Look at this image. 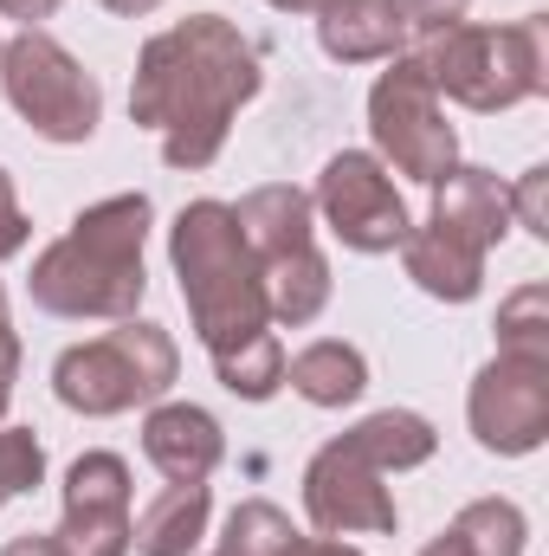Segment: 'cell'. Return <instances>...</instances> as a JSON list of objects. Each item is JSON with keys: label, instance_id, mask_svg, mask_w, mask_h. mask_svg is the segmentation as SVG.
<instances>
[{"label": "cell", "instance_id": "obj_15", "mask_svg": "<svg viewBox=\"0 0 549 556\" xmlns=\"http://www.w3.org/2000/svg\"><path fill=\"white\" fill-rule=\"evenodd\" d=\"M401 266L408 278L426 291V298H439V304H472L478 291H485V253H472L465 240H452L446 227H408V240H401Z\"/></svg>", "mask_w": 549, "mask_h": 556}, {"label": "cell", "instance_id": "obj_5", "mask_svg": "<svg viewBox=\"0 0 549 556\" xmlns=\"http://www.w3.org/2000/svg\"><path fill=\"white\" fill-rule=\"evenodd\" d=\"M181 376V350L162 324L124 317L117 330H104L98 343H72L52 363V395L72 415H130V408H155Z\"/></svg>", "mask_w": 549, "mask_h": 556}, {"label": "cell", "instance_id": "obj_23", "mask_svg": "<svg viewBox=\"0 0 549 556\" xmlns=\"http://www.w3.org/2000/svg\"><path fill=\"white\" fill-rule=\"evenodd\" d=\"M291 538V518L278 511V505H266V498H246V505H233V518H227V551L240 556H278V544Z\"/></svg>", "mask_w": 549, "mask_h": 556}, {"label": "cell", "instance_id": "obj_10", "mask_svg": "<svg viewBox=\"0 0 549 556\" xmlns=\"http://www.w3.org/2000/svg\"><path fill=\"white\" fill-rule=\"evenodd\" d=\"M382 479L388 472L362 466L343 440L317 446V459L304 466V511H310L317 538H388L401 525V511Z\"/></svg>", "mask_w": 549, "mask_h": 556}, {"label": "cell", "instance_id": "obj_30", "mask_svg": "<svg viewBox=\"0 0 549 556\" xmlns=\"http://www.w3.org/2000/svg\"><path fill=\"white\" fill-rule=\"evenodd\" d=\"M0 556H65V551H59V538H39V531H26V538H13Z\"/></svg>", "mask_w": 549, "mask_h": 556}, {"label": "cell", "instance_id": "obj_16", "mask_svg": "<svg viewBox=\"0 0 549 556\" xmlns=\"http://www.w3.org/2000/svg\"><path fill=\"white\" fill-rule=\"evenodd\" d=\"M233 220H240V240L253 247V260L297 253V247H310V233H317V207H310V194L291 188V181L253 188V194L233 207Z\"/></svg>", "mask_w": 549, "mask_h": 556}, {"label": "cell", "instance_id": "obj_19", "mask_svg": "<svg viewBox=\"0 0 549 556\" xmlns=\"http://www.w3.org/2000/svg\"><path fill=\"white\" fill-rule=\"evenodd\" d=\"M362 466H375V472H413V466H426L433 459V446H439V433H433V420L413 415V408H382V415L356 420L349 433H336Z\"/></svg>", "mask_w": 549, "mask_h": 556}, {"label": "cell", "instance_id": "obj_33", "mask_svg": "<svg viewBox=\"0 0 549 556\" xmlns=\"http://www.w3.org/2000/svg\"><path fill=\"white\" fill-rule=\"evenodd\" d=\"M20 337H13V317H7V291H0V356H13Z\"/></svg>", "mask_w": 549, "mask_h": 556}, {"label": "cell", "instance_id": "obj_12", "mask_svg": "<svg viewBox=\"0 0 549 556\" xmlns=\"http://www.w3.org/2000/svg\"><path fill=\"white\" fill-rule=\"evenodd\" d=\"M142 459L168 479V485H207L214 466L227 459V433L220 420L194 402H155L142 420Z\"/></svg>", "mask_w": 549, "mask_h": 556}, {"label": "cell", "instance_id": "obj_27", "mask_svg": "<svg viewBox=\"0 0 549 556\" xmlns=\"http://www.w3.org/2000/svg\"><path fill=\"white\" fill-rule=\"evenodd\" d=\"M544 181H549V168H531V175L518 181V194H511V227H531L537 240L549 233L544 227Z\"/></svg>", "mask_w": 549, "mask_h": 556}, {"label": "cell", "instance_id": "obj_28", "mask_svg": "<svg viewBox=\"0 0 549 556\" xmlns=\"http://www.w3.org/2000/svg\"><path fill=\"white\" fill-rule=\"evenodd\" d=\"M278 556H362V551H349V544H336V538H297V531H291V538L278 544Z\"/></svg>", "mask_w": 549, "mask_h": 556}, {"label": "cell", "instance_id": "obj_7", "mask_svg": "<svg viewBox=\"0 0 549 556\" xmlns=\"http://www.w3.org/2000/svg\"><path fill=\"white\" fill-rule=\"evenodd\" d=\"M369 137H375L382 168H395L408 181H426V188L459 162V137L446 124V104H439V91L426 85V72L408 52L388 59V72L369 91Z\"/></svg>", "mask_w": 549, "mask_h": 556}, {"label": "cell", "instance_id": "obj_3", "mask_svg": "<svg viewBox=\"0 0 549 556\" xmlns=\"http://www.w3.org/2000/svg\"><path fill=\"white\" fill-rule=\"evenodd\" d=\"M142 240H149V194H111L98 207H85L39 260H33V304L46 317H104L124 324L137 317L149 273H142Z\"/></svg>", "mask_w": 549, "mask_h": 556}, {"label": "cell", "instance_id": "obj_34", "mask_svg": "<svg viewBox=\"0 0 549 556\" xmlns=\"http://www.w3.org/2000/svg\"><path fill=\"white\" fill-rule=\"evenodd\" d=\"M420 556H465V551H459V544H452V538L439 531V538H433V544H426V551H420Z\"/></svg>", "mask_w": 549, "mask_h": 556}, {"label": "cell", "instance_id": "obj_24", "mask_svg": "<svg viewBox=\"0 0 549 556\" xmlns=\"http://www.w3.org/2000/svg\"><path fill=\"white\" fill-rule=\"evenodd\" d=\"M46 479V446L33 427H0V511Z\"/></svg>", "mask_w": 549, "mask_h": 556}, {"label": "cell", "instance_id": "obj_26", "mask_svg": "<svg viewBox=\"0 0 549 556\" xmlns=\"http://www.w3.org/2000/svg\"><path fill=\"white\" fill-rule=\"evenodd\" d=\"M26 233H33V220H26V207H20V194H13V175L0 168V260H13V253L26 247Z\"/></svg>", "mask_w": 549, "mask_h": 556}, {"label": "cell", "instance_id": "obj_20", "mask_svg": "<svg viewBox=\"0 0 549 556\" xmlns=\"http://www.w3.org/2000/svg\"><path fill=\"white\" fill-rule=\"evenodd\" d=\"M284 382H291L310 408H349V402H362V389H369V363H362L356 343L323 337V343H304V350L284 363Z\"/></svg>", "mask_w": 549, "mask_h": 556}, {"label": "cell", "instance_id": "obj_6", "mask_svg": "<svg viewBox=\"0 0 549 556\" xmlns=\"http://www.w3.org/2000/svg\"><path fill=\"white\" fill-rule=\"evenodd\" d=\"M0 91L20 111V124H33V137L46 142H91L104 124L98 78L39 26H26L20 39L0 46Z\"/></svg>", "mask_w": 549, "mask_h": 556}, {"label": "cell", "instance_id": "obj_35", "mask_svg": "<svg viewBox=\"0 0 549 556\" xmlns=\"http://www.w3.org/2000/svg\"><path fill=\"white\" fill-rule=\"evenodd\" d=\"M266 7H278V13H317L323 0H266Z\"/></svg>", "mask_w": 549, "mask_h": 556}, {"label": "cell", "instance_id": "obj_29", "mask_svg": "<svg viewBox=\"0 0 549 556\" xmlns=\"http://www.w3.org/2000/svg\"><path fill=\"white\" fill-rule=\"evenodd\" d=\"M65 0H0V13L7 20H20V26H39V20H52Z\"/></svg>", "mask_w": 549, "mask_h": 556}, {"label": "cell", "instance_id": "obj_4", "mask_svg": "<svg viewBox=\"0 0 549 556\" xmlns=\"http://www.w3.org/2000/svg\"><path fill=\"white\" fill-rule=\"evenodd\" d=\"M544 13L518 20V26H439V33H413V65L426 72L433 91H446L452 104L498 117L524 98L549 91V46H544Z\"/></svg>", "mask_w": 549, "mask_h": 556}, {"label": "cell", "instance_id": "obj_8", "mask_svg": "<svg viewBox=\"0 0 549 556\" xmlns=\"http://www.w3.org/2000/svg\"><path fill=\"white\" fill-rule=\"evenodd\" d=\"M310 207L323 214V227L349 247V253H395L408 240V201L395 188V175L382 168V155L369 149H343L323 162Z\"/></svg>", "mask_w": 549, "mask_h": 556}, {"label": "cell", "instance_id": "obj_32", "mask_svg": "<svg viewBox=\"0 0 549 556\" xmlns=\"http://www.w3.org/2000/svg\"><path fill=\"white\" fill-rule=\"evenodd\" d=\"M98 7H111L117 20H142V13H155L162 0H98Z\"/></svg>", "mask_w": 549, "mask_h": 556}, {"label": "cell", "instance_id": "obj_22", "mask_svg": "<svg viewBox=\"0 0 549 556\" xmlns=\"http://www.w3.org/2000/svg\"><path fill=\"white\" fill-rule=\"evenodd\" d=\"M498 350L549 363V285H524L498 304Z\"/></svg>", "mask_w": 549, "mask_h": 556}, {"label": "cell", "instance_id": "obj_31", "mask_svg": "<svg viewBox=\"0 0 549 556\" xmlns=\"http://www.w3.org/2000/svg\"><path fill=\"white\" fill-rule=\"evenodd\" d=\"M13 376H20V350L0 356V420H7V402H13Z\"/></svg>", "mask_w": 549, "mask_h": 556}, {"label": "cell", "instance_id": "obj_11", "mask_svg": "<svg viewBox=\"0 0 549 556\" xmlns=\"http://www.w3.org/2000/svg\"><path fill=\"white\" fill-rule=\"evenodd\" d=\"M65 556H130V466L117 453H78L65 472V518H59Z\"/></svg>", "mask_w": 549, "mask_h": 556}, {"label": "cell", "instance_id": "obj_21", "mask_svg": "<svg viewBox=\"0 0 549 556\" xmlns=\"http://www.w3.org/2000/svg\"><path fill=\"white\" fill-rule=\"evenodd\" d=\"M446 538L465 556H524L531 525H524V511H518L511 498H472V505L446 525Z\"/></svg>", "mask_w": 549, "mask_h": 556}, {"label": "cell", "instance_id": "obj_1", "mask_svg": "<svg viewBox=\"0 0 549 556\" xmlns=\"http://www.w3.org/2000/svg\"><path fill=\"white\" fill-rule=\"evenodd\" d=\"M266 72H259V46L220 20V13H194L168 33H155L137 52V85H130V117L142 130L162 137L168 168H214V155L227 149L233 117L259 98Z\"/></svg>", "mask_w": 549, "mask_h": 556}, {"label": "cell", "instance_id": "obj_13", "mask_svg": "<svg viewBox=\"0 0 549 556\" xmlns=\"http://www.w3.org/2000/svg\"><path fill=\"white\" fill-rule=\"evenodd\" d=\"M433 227H446L452 240H465L472 253H491L505 233H511V188L485 168H465L452 162L439 181H433Z\"/></svg>", "mask_w": 549, "mask_h": 556}, {"label": "cell", "instance_id": "obj_9", "mask_svg": "<svg viewBox=\"0 0 549 556\" xmlns=\"http://www.w3.org/2000/svg\"><path fill=\"white\" fill-rule=\"evenodd\" d=\"M465 420H472V440L498 459H524L549 440V363L537 356H491L478 376H472V395H465Z\"/></svg>", "mask_w": 549, "mask_h": 556}, {"label": "cell", "instance_id": "obj_36", "mask_svg": "<svg viewBox=\"0 0 549 556\" xmlns=\"http://www.w3.org/2000/svg\"><path fill=\"white\" fill-rule=\"evenodd\" d=\"M214 556H240V551H227V544H220V551H214Z\"/></svg>", "mask_w": 549, "mask_h": 556}, {"label": "cell", "instance_id": "obj_17", "mask_svg": "<svg viewBox=\"0 0 549 556\" xmlns=\"http://www.w3.org/2000/svg\"><path fill=\"white\" fill-rule=\"evenodd\" d=\"M259 285H266V311H272L278 330H304V324H317L323 304H330V260H323L317 240H310V247H297V253L259 260Z\"/></svg>", "mask_w": 549, "mask_h": 556}, {"label": "cell", "instance_id": "obj_2", "mask_svg": "<svg viewBox=\"0 0 549 556\" xmlns=\"http://www.w3.org/2000/svg\"><path fill=\"white\" fill-rule=\"evenodd\" d=\"M168 260H175V278H181L194 337L214 356V376L240 402H272L284 389V350L272 337L259 260L240 240L233 207L227 201H188L168 227Z\"/></svg>", "mask_w": 549, "mask_h": 556}, {"label": "cell", "instance_id": "obj_18", "mask_svg": "<svg viewBox=\"0 0 549 556\" xmlns=\"http://www.w3.org/2000/svg\"><path fill=\"white\" fill-rule=\"evenodd\" d=\"M207 511H214L207 485H162L142 505V518L130 525V551L137 556H188L207 538Z\"/></svg>", "mask_w": 549, "mask_h": 556}, {"label": "cell", "instance_id": "obj_25", "mask_svg": "<svg viewBox=\"0 0 549 556\" xmlns=\"http://www.w3.org/2000/svg\"><path fill=\"white\" fill-rule=\"evenodd\" d=\"M388 7L401 13V26H408V33H439V26L465 20V7H472V0H388Z\"/></svg>", "mask_w": 549, "mask_h": 556}, {"label": "cell", "instance_id": "obj_14", "mask_svg": "<svg viewBox=\"0 0 549 556\" xmlns=\"http://www.w3.org/2000/svg\"><path fill=\"white\" fill-rule=\"evenodd\" d=\"M317 46L336 65H382V59H401L408 26L388 0H323L317 7Z\"/></svg>", "mask_w": 549, "mask_h": 556}]
</instances>
